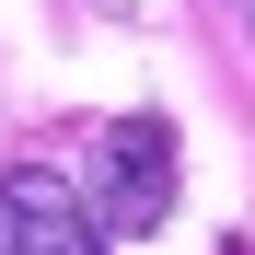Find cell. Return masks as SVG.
<instances>
[{
  "label": "cell",
  "mask_w": 255,
  "mask_h": 255,
  "mask_svg": "<svg viewBox=\"0 0 255 255\" xmlns=\"http://www.w3.org/2000/svg\"><path fill=\"white\" fill-rule=\"evenodd\" d=\"M81 209H93L105 232H151L162 209H174V128H162V116H116L105 139H93Z\"/></svg>",
  "instance_id": "6da1fadb"
},
{
  "label": "cell",
  "mask_w": 255,
  "mask_h": 255,
  "mask_svg": "<svg viewBox=\"0 0 255 255\" xmlns=\"http://www.w3.org/2000/svg\"><path fill=\"white\" fill-rule=\"evenodd\" d=\"M0 255H105V221L81 209L58 162H12L0 174Z\"/></svg>",
  "instance_id": "7a4b0ae2"
},
{
  "label": "cell",
  "mask_w": 255,
  "mask_h": 255,
  "mask_svg": "<svg viewBox=\"0 0 255 255\" xmlns=\"http://www.w3.org/2000/svg\"><path fill=\"white\" fill-rule=\"evenodd\" d=\"M93 12H139V0H93Z\"/></svg>",
  "instance_id": "3957f363"
},
{
  "label": "cell",
  "mask_w": 255,
  "mask_h": 255,
  "mask_svg": "<svg viewBox=\"0 0 255 255\" xmlns=\"http://www.w3.org/2000/svg\"><path fill=\"white\" fill-rule=\"evenodd\" d=\"M244 12H255V0H244Z\"/></svg>",
  "instance_id": "277c9868"
}]
</instances>
